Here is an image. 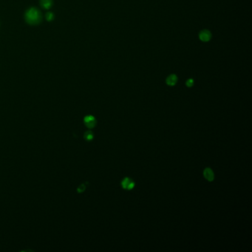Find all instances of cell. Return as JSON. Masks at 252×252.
Returning <instances> with one entry per match:
<instances>
[{
  "instance_id": "6",
  "label": "cell",
  "mask_w": 252,
  "mask_h": 252,
  "mask_svg": "<svg viewBox=\"0 0 252 252\" xmlns=\"http://www.w3.org/2000/svg\"><path fill=\"white\" fill-rule=\"evenodd\" d=\"M178 76L174 74H172L170 75H169L166 78V82L167 85L169 86H174L177 84L178 82Z\"/></svg>"
},
{
  "instance_id": "9",
  "label": "cell",
  "mask_w": 252,
  "mask_h": 252,
  "mask_svg": "<svg viewBox=\"0 0 252 252\" xmlns=\"http://www.w3.org/2000/svg\"><path fill=\"white\" fill-rule=\"evenodd\" d=\"M54 18V15L53 13L51 12H49V13H47L46 14V19L48 21H51L53 20V19Z\"/></svg>"
},
{
  "instance_id": "10",
  "label": "cell",
  "mask_w": 252,
  "mask_h": 252,
  "mask_svg": "<svg viewBox=\"0 0 252 252\" xmlns=\"http://www.w3.org/2000/svg\"><path fill=\"white\" fill-rule=\"evenodd\" d=\"M194 80L192 78H189L188 79V80L186 81V85L188 87H192V86L194 85Z\"/></svg>"
},
{
  "instance_id": "5",
  "label": "cell",
  "mask_w": 252,
  "mask_h": 252,
  "mask_svg": "<svg viewBox=\"0 0 252 252\" xmlns=\"http://www.w3.org/2000/svg\"><path fill=\"white\" fill-rule=\"evenodd\" d=\"M203 176L207 181L209 182H212L215 179V173H214L213 170L211 168H208V167H207L203 171Z\"/></svg>"
},
{
  "instance_id": "8",
  "label": "cell",
  "mask_w": 252,
  "mask_h": 252,
  "mask_svg": "<svg viewBox=\"0 0 252 252\" xmlns=\"http://www.w3.org/2000/svg\"><path fill=\"white\" fill-rule=\"evenodd\" d=\"M84 138H85L86 141H90L93 139V138H94V135H93V132H91V131H87V132L84 133Z\"/></svg>"
},
{
  "instance_id": "11",
  "label": "cell",
  "mask_w": 252,
  "mask_h": 252,
  "mask_svg": "<svg viewBox=\"0 0 252 252\" xmlns=\"http://www.w3.org/2000/svg\"><path fill=\"white\" fill-rule=\"evenodd\" d=\"M84 189H85V186H84V185H82V186L78 188V192H82L83 191H84Z\"/></svg>"
},
{
  "instance_id": "3",
  "label": "cell",
  "mask_w": 252,
  "mask_h": 252,
  "mask_svg": "<svg viewBox=\"0 0 252 252\" xmlns=\"http://www.w3.org/2000/svg\"><path fill=\"white\" fill-rule=\"evenodd\" d=\"M84 122L89 129L94 128L97 124L96 119H95V118L93 116H85V118H84Z\"/></svg>"
},
{
  "instance_id": "4",
  "label": "cell",
  "mask_w": 252,
  "mask_h": 252,
  "mask_svg": "<svg viewBox=\"0 0 252 252\" xmlns=\"http://www.w3.org/2000/svg\"><path fill=\"white\" fill-rule=\"evenodd\" d=\"M199 38L202 41L206 42L212 39V33L208 30H203L200 32Z\"/></svg>"
},
{
  "instance_id": "1",
  "label": "cell",
  "mask_w": 252,
  "mask_h": 252,
  "mask_svg": "<svg viewBox=\"0 0 252 252\" xmlns=\"http://www.w3.org/2000/svg\"><path fill=\"white\" fill-rule=\"evenodd\" d=\"M25 19L28 24L38 25L41 20V13L36 8H30L25 13Z\"/></svg>"
},
{
  "instance_id": "7",
  "label": "cell",
  "mask_w": 252,
  "mask_h": 252,
  "mask_svg": "<svg viewBox=\"0 0 252 252\" xmlns=\"http://www.w3.org/2000/svg\"><path fill=\"white\" fill-rule=\"evenodd\" d=\"M40 5L43 8L49 9L53 5V1L52 0H41Z\"/></svg>"
},
{
  "instance_id": "2",
  "label": "cell",
  "mask_w": 252,
  "mask_h": 252,
  "mask_svg": "<svg viewBox=\"0 0 252 252\" xmlns=\"http://www.w3.org/2000/svg\"><path fill=\"white\" fill-rule=\"evenodd\" d=\"M135 182L130 178H125L122 180L121 186L124 189L132 190L135 187Z\"/></svg>"
}]
</instances>
